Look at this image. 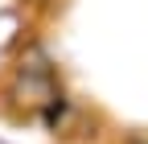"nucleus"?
I'll list each match as a JSON object with an SVG mask.
<instances>
[{"mask_svg": "<svg viewBox=\"0 0 148 144\" xmlns=\"http://www.w3.org/2000/svg\"><path fill=\"white\" fill-rule=\"evenodd\" d=\"M132 144H148V132H140V136H136V140H132Z\"/></svg>", "mask_w": 148, "mask_h": 144, "instance_id": "f257e3e1", "label": "nucleus"}]
</instances>
